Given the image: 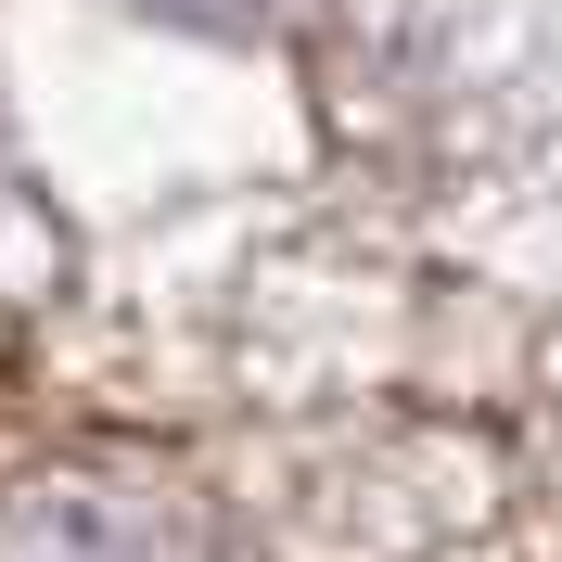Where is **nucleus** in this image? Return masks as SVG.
<instances>
[{
    "label": "nucleus",
    "instance_id": "1",
    "mask_svg": "<svg viewBox=\"0 0 562 562\" xmlns=\"http://www.w3.org/2000/svg\"><path fill=\"white\" fill-rule=\"evenodd\" d=\"M0 562H179V537L128 525V512H103V498H52Z\"/></svg>",
    "mask_w": 562,
    "mask_h": 562
}]
</instances>
